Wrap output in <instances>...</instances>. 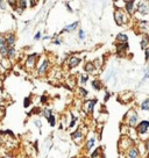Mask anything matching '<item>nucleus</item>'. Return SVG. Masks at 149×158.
<instances>
[{
	"label": "nucleus",
	"mask_w": 149,
	"mask_h": 158,
	"mask_svg": "<svg viewBox=\"0 0 149 158\" xmlns=\"http://www.w3.org/2000/svg\"><path fill=\"white\" fill-rule=\"evenodd\" d=\"M135 1H124V8L126 9V13L128 15H132L135 9Z\"/></svg>",
	"instance_id": "f8f14e48"
},
{
	"label": "nucleus",
	"mask_w": 149,
	"mask_h": 158,
	"mask_svg": "<svg viewBox=\"0 0 149 158\" xmlns=\"http://www.w3.org/2000/svg\"><path fill=\"white\" fill-rule=\"evenodd\" d=\"M65 6H67V9H68L69 12H72V11H74V9H72V7L70 6V4H69V2H65Z\"/></svg>",
	"instance_id": "ea45409f"
},
{
	"label": "nucleus",
	"mask_w": 149,
	"mask_h": 158,
	"mask_svg": "<svg viewBox=\"0 0 149 158\" xmlns=\"http://www.w3.org/2000/svg\"><path fill=\"white\" fill-rule=\"evenodd\" d=\"M136 12L141 15H148L149 14V2L148 1H140L136 6Z\"/></svg>",
	"instance_id": "0eeeda50"
},
{
	"label": "nucleus",
	"mask_w": 149,
	"mask_h": 158,
	"mask_svg": "<svg viewBox=\"0 0 149 158\" xmlns=\"http://www.w3.org/2000/svg\"><path fill=\"white\" fill-rule=\"evenodd\" d=\"M128 48H129V45H128V43L126 42V43H118L116 44V52H118V55H122V54H125L127 50H128Z\"/></svg>",
	"instance_id": "2eb2a0df"
},
{
	"label": "nucleus",
	"mask_w": 149,
	"mask_h": 158,
	"mask_svg": "<svg viewBox=\"0 0 149 158\" xmlns=\"http://www.w3.org/2000/svg\"><path fill=\"white\" fill-rule=\"evenodd\" d=\"M94 144H95V138L94 137L89 138L88 142H86V144H85V150L86 151H91L93 148H94Z\"/></svg>",
	"instance_id": "412c9836"
},
{
	"label": "nucleus",
	"mask_w": 149,
	"mask_h": 158,
	"mask_svg": "<svg viewBox=\"0 0 149 158\" xmlns=\"http://www.w3.org/2000/svg\"><path fill=\"white\" fill-rule=\"evenodd\" d=\"M97 102H98V99H89V100H86L85 102H84V105H83V109L85 111V113L86 114H92L93 111H94V106L97 105Z\"/></svg>",
	"instance_id": "20e7f679"
},
{
	"label": "nucleus",
	"mask_w": 149,
	"mask_h": 158,
	"mask_svg": "<svg viewBox=\"0 0 149 158\" xmlns=\"http://www.w3.org/2000/svg\"><path fill=\"white\" fill-rule=\"evenodd\" d=\"M6 36V43H7V47L8 48H14V45H15V34L14 33H8L7 35H5Z\"/></svg>",
	"instance_id": "ddd939ff"
},
{
	"label": "nucleus",
	"mask_w": 149,
	"mask_h": 158,
	"mask_svg": "<svg viewBox=\"0 0 149 158\" xmlns=\"http://www.w3.org/2000/svg\"><path fill=\"white\" fill-rule=\"evenodd\" d=\"M89 78H90V75H88V73H82V75H79V83H80L82 85H85V84L88 83Z\"/></svg>",
	"instance_id": "5701e85b"
},
{
	"label": "nucleus",
	"mask_w": 149,
	"mask_h": 158,
	"mask_svg": "<svg viewBox=\"0 0 149 158\" xmlns=\"http://www.w3.org/2000/svg\"><path fill=\"white\" fill-rule=\"evenodd\" d=\"M82 59L77 56H70L69 58L67 59V65H68V69L69 70H72L74 68H77L79 64H80Z\"/></svg>",
	"instance_id": "1a4fd4ad"
},
{
	"label": "nucleus",
	"mask_w": 149,
	"mask_h": 158,
	"mask_svg": "<svg viewBox=\"0 0 149 158\" xmlns=\"http://www.w3.org/2000/svg\"><path fill=\"white\" fill-rule=\"evenodd\" d=\"M7 54H8V47L6 43V36L0 34V55L5 58L7 57Z\"/></svg>",
	"instance_id": "6e6552de"
},
{
	"label": "nucleus",
	"mask_w": 149,
	"mask_h": 158,
	"mask_svg": "<svg viewBox=\"0 0 149 158\" xmlns=\"http://www.w3.org/2000/svg\"><path fill=\"white\" fill-rule=\"evenodd\" d=\"M71 115H72V114H71ZM77 121H78V118L72 115V118H71V121H70V123H69V128H74V126H76V123H77Z\"/></svg>",
	"instance_id": "7c9ffc66"
},
{
	"label": "nucleus",
	"mask_w": 149,
	"mask_h": 158,
	"mask_svg": "<svg viewBox=\"0 0 149 158\" xmlns=\"http://www.w3.org/2000/svg\"><path fill=\"white\" fill-rule=\"evenodd\" d=\"M47 101H48V98H47L46 96H42V97H41V102H42V103H46Z\"/></svg>",
	"instance_id": "a19ab883"
},
{
	"label": "nucleus",
	"mask_w": 149,
	"mask_h": 158,
	"mask_svg": "<svg viewBox=\"0 0 149 158\" xmlns=\"http://www.w3.org/2000/svg\"><path fill=\"white\" fill-rule=\"evenodd\" d=\"M53 115V111H51V108H46L44 111H43V116L46 119H48L49 116H51Z\"/></svg>",
	"instance_id": "c756f323"
},
{
	"label": "nucleus",
	"mask_w": 149,
	"mask_h": 158,
	"mask_svg": "<svg viewBox=\"0 0 149 158\" xmlns=\"http://www.w3.org/2000/svg\"><path fill=\"white\" fill-rule=\"evenodd\" d=\"M84 71L88 73V75H92V73H95L97 71V68L94 65V63L92 62H86L84 64Z\"/></svg>",
	"instance_id": "4468645a"
},
{
	"label": "nucleus",
	"mask_w": 149,
	"mask_h": 158,
	"mask_svg": "<svg viewBox=\"0 0 149 158\" xmlns=\"http://www.w3.org/2000/svg\"><path fill=\"white\" fill-rule=\"evenodd\" d=\"M114 21H115V23L119 27L125 26V23L127 22V15H126V13L122 9H120V8L115 9L114 11Z\"/></svg>",
	"instance_id": "f03ea898"
},
{
	"label": "nucleus",
	"mask_w": 149,
	"mask_h": 158,
	"mask_svg": "<svg viewBox=\"0 0 149 158\" xmlns=\"http://www.w3.org/2000/svg\"><path fill=\"white\" fill-rule=\"evenodd\" d=\"M100 155H101V149H100V148H98V149H95L92 154H91L90 158H99L100 157Z\"/></svg>",
	"instance_id": "c85d7f7f"
},
{
	"label": "nucleus",
	"mask_w": 149,
	"mask_h": 158,
	"mask_svg": "<svg viewBox=\"0 0 149 158\" xmlns=\"http://www.w3.org/2000/svg\"><path fill=\"white\" fill-rule=\"evenodd\" d=\"M140 108H141L142 111H149V98L145 99V100L141 102Z\"/></svg>",
	"instance_id": "b1692460"
},
{
	"label": "nucleus",
	"mask_w": 149,
	"mask_h": 158,
	"mask_svg": "<svg viewBox=\"0 0 149 158\" xmlns=\"http://www.w3.org/2000/svg\"><path fill=\"white\" fill-rule=\"evenodd\" d=\"M125 120H126V124L129 127L130 129H134L137 126V121H139V114L135 109H129L126 114H125Z\"/></svg>",
	"instance_id": "f257e3e1"
},
{
	"label": "nucleus",
	"mask_w": 149,
	"mask_h": 158,
	"mask_svg": "<svg viewBox=\"0 0 149 158\" xmlns=\"http://www.w3.org/2000/svg\"><path fill=\"white\" fill-rule=\"evenodd\" d=\"M41 37H42V34H41V32H37L36 35L34 36V40H35V41H38V40H41Z\"/></svg>",
	"instance_id": "58836bf2"
},
{
	"label": "nucleus",
	"mask_w": 149,
	"mask_h": 158,
	"mask_svg": "<svg viewBox=\"0 0 149 158\" xmlns=\"http://www.w3.org/2000/svg\"><path fill=\"white\" fill-rule=\"evenodd\" d=\"M126 157L127 158H140V152L137 147H130L129 149L126 151Z\"/></svg>",
	"instance_id": "9b49d317"
},
{
	"label": "nucleus",
	"mask_w": 149,
	"mask_h": 158,
	"mask_svg": "<svg viewBox=\"0 0 149 158\" xmlns=\"http://www.w3.org/2000/svg\"><path fill=\"white\" fill-rule=\"evenodd\" d=\"M148 78H149V66L146 69V71H145V76H143V78L141 80V83H145Z\"/></svg>",
	"instance_id": "f704fd0d"
},
{
	"label": "nucleus",
	"mask_w": 149,
	"mask_h": 158,
	"mask_svg": "<svg viewBox=\"0 0 149 158\" xmlns=\"http://www.w3.org/2000/svg\"><path fill=\"white\" fill-rule=\"evenodd\" d=\"M36 57H37L36 54H32V55H29L27 57L26 63H25V68H26L27 71H32L35 68V65H36Z\"/></svg>",
	"instance_id": "423d86ee"
},
{
	"label": "nucleus",
	"mask_w": 149,
	"mask_h": 158,
	"mask_svg": "<svg viewBox=\"0 0 149 158\" xmlns=\"http://www.w3.org/2000/svg\"><path fill=\"white\" fill-rule=\"evenodd\" d=\"M143 147H145V152L149 155V139H146L143 142Z\"/></svg>",
	"instance_id": "72a5a7b5"
},
{
	"label": "nucleus",
	"mask_w": 149,
	"mask_h": 158,
	"mask_svg": "<svg viewBox=\"0 0 149 158\" xmlns=\"http://www.w3.org/2000/svg\"><path fill=\"white\" fill-rule=\"evenodd\" d=\"M27 1H17V7L15 9L19 12V14H21L26 8H27Z\"/></svg>",
	"instance_id": "aec40b11"
},
{
	"label": "nucleus",
	"mask_w": 149,
	"mask_h": 158,
	"mask_svg": "<svg viewBox=\"0 0 149 158\" xmlns=\"http://www.w3.org/2000/svg\"><path fill=\"white\" fill-rule=\"evenodd\" d=\"M17 55V50L15 48H8V54H7V58L8 59H12L15 57Z\"/></svg>",
	"instance_id": "393cba45"
},
{
	"label": "nucleus",
	"mask_w": 149,
	"mask_h": 158,
	"mask_svg": "<svg viewBox=\"0 0 149 158\" xmlns=\"http://www.w3.org/2000/svg\"><path fill=\"white\" fill-rule=\"evenodd\" d=\"M78 94L80 96V97H83V98H85L88 94H89V91L86 90V88H84V87H82V86H79L78 87Z\"/></svg>",
	"instance_id": "a878e982"
},
{
	"label": "nucleus",
	"mask_w": 149,
	"mask_h": 158,
	"mask_svg": "<svg viewBox=\"0 0 149 158\" xmlns=\"http://www.w3.org/2000/svg\"><path fill=\"white\" fill-rule=\"evenodd\" d=\"M49 68H50V62H49V59L43 58V60L41 62V64H40L38 68H37V75H38V76L46 75V73L48 72Z\"/></svg>",
	"instance_id": "39448f33"
},
{
	"label": "nucleus",
	"mask_w": 149,
	"mask_h": 158,
	"mask_svg": "<svg viewBox=\"0 0 149 158\" xmlns=\"http://www.w3.org/2000/svg\"><path fill=\"white\" fill-rule=\"evenodd\" d=\"M34 123H35V126H36L38 129H41V128H42V121H41V120H35V121H34Z\"/></svg>",
	"instance_id": "e433bc0d"
},
{
	"label": "nucleus",
	"mask_w": 149,
	"mask_h": 158,
	"mask_svg": "<svg viewBox=\"0 0 149 158\" xmlns=\"http://www.w3.org/2000/svg\"><path fill=\"white\" fill-rule=\"evenodd\" d=\"M110 98H111V93H110V92H106L105 96H104V101L107 102V101L110 100Z\"/></svg>",
	"instance_id": "4c0bfd02"
},
{
	"label": "nucleus",
	"mask_w": 149,
	"mask_h": 158,
	"mask_svg": "<svg viewBox=\"0 0 149 158\" xmlns=\"http://www.w3.org/2000/svg\"><path fill=\"white\" fill-rule=\"evenodd\" d=\"M30 103H32V100H30V98H25L23 99V107L25 108H28L29 106H30Z\"/></svg>",
	"instance_id": "2f4dec72"
},
{
	"label": "nucleus",
	"mask_w": 149,
	"mask_h": 158,
	"mask_svg": "<svg viewBox=\"0 0 149 158\" xmlns=\"http://www.w3.org/2000/svg\"><path fill=\"white\" fill-rule=\"evenodd\" d=\"M115 40L119 42V43H126L128 41V35L125 34V33H120L115 36Z\"/></svg>",
	"instance_id": "4be33fe9"
},
{
	"label": "nucleus",
	"mask_w": 149,
	"mask_h": 158,
	"mask_svg": "<svg viewBox=\"0 0 149 158\" xmlns=\"http://www.w3.org/2000/svg\"><path fill=\"white\" fill-rule=\"evenodd\" d=\"M91 86H92L93 90H95V91L103 90V83H101V80H99L98 78H94L91 81Z\"/></svg>",
	"instance_id": "f3484780"
},
{
	"label": "nucleus",
	"mask_w": 149,
	"mask_h": 158,
	"mask_svg": "<svg viewBox=\"0 0 149 158\" xmlns=\"http://www.w3.org/2000/svg\"><path fill=\"white\" fill-rule=\"evenodd\" d=\"M137 27H139V29H140V32H141V33L146 34L145 32H147V30L149 29V22H148V21L142 20V21H140V22H139Z\"/></svg>",
	"instance_id": "a211bd4d"
},
{
	"label": "nucleus",
	"mask_w": 149,
	"mask_h": 158,
	"mask_svg": "<svg viewBox=\"0 0 149 158\" xmlns=\"http://www.w3.org/2000/svg\"><path fill=\"white\" fill-rule=\"evenodd\" d=\"M83 138H84V134H83V131H82L79 128L71 134V139L74 141L76 144H79V143L83 141Z\"/></svg>",
	"instance_id": "9d476101"
},
{
	"label": "nucleus",
	"mask_w": 149,
	"mask_h": 158,
	"mask_svg": "<svg viewBox=\"0 0 149 158\" xmlns=\"http://www.w3.org/2000/svg\"><path fill=\"white\" fill-rule=\"evenodd\" d=\"M135 130H136V134L137 135H147L149 133V121L147 120H143L141 122L137 123V126L135 127Z\"/></svg>",
	"instance_id": "7ed1b4c3"
},
{
	"label": "nucleus",
	"mask_w": 149,
	"mask_h": 158,
	"mask_svg": "<svg viewBox=\"0 0 149 158\" xmlns=\"http://www.w3.org/2000/svg\"><path fill=\"white\" fill-rule=\"evenodd\" d=\"M145 60H146V62L149 60V47L145 49Z\"/></svg>",
	"instance_id": "c9c22d12"
},
{
	"label": "nucleus",
	"mask_w": 149,
	"mask_h": 158,
	"mask_svg": "<svg viewBox=\"0 0 149 158\" xmlns=\"http://www.w3.org/2000/svg\"><path fill=\"white\" fill-rule=\"evenodd\" d=\"M29 4L32 5V7H34V5H36V1H30Z\"/></svg>",
	"instance_id": "79ce46f5"
},
{
	"label": "nucleus",
	"mask_w": 149,
	"mask_h": 158,
	"mask_svg": "<svg viewBox=\"0 0 149 158\" xmlns=\"http://www.w3.org/2000/svg\"><path fill=\"white\" fill-rule=\"evenodd\" d=\"M78 37H79V40H85L86 35H85V32L83 29H79L78 30Z\"/></svg>",
	"instance_id": "473e14b6"
},
{
	"label": "nucleus",
	"mask_w": 149,
	"mask_h": 158,
	"mask_svg": "<svg viewBox=\"0 0 149 158\" xmlns=\"http://www.w3.org/2000/svg\"><path fill=\"white\" fill-rule=\"evenodd\" d=\"M1 65L5 69H8V68H11V60L7 58V57H5V58H2V60H1Z\"/></svg>",
	"instance_id": "bb28decb"
},
{
	"label": "nucleus",
	"mask_w": 149,
	"mask_h": 158,
	"mask_svg": "<svg viewBox=\"0 0 149 158\" xmlns=\"http://www.w3.org/2000/svg\"><path fill=\"white\" fill-rule=\"evenodd\" d=\"M78 24H79L78 21H74V23H71V24H67V26L63 28V30H61V33H58V34H62V33H70V32L74 30V29L78 27Z\"/></svg>",
	"instance_id": "dca6fc26"
},
{
	"label": "nucleus",
	"mask_w": 149,
	"mask_h": 158,
	"mask_svg": "<svg viewBox=\"0 0 149 158\" xmlns=\"http://www.w3.org/2000/svg\"><path fill=\"white\" fill-rule=\"evenodd\" d=\"M140 47H141L142 50H145L146 48H148L149 47V35L148 34H143L142 40H141V42H140Z\"/></svg>",
	"instance_id": "6ab92c4d"
},
{
	"label": "nucleus",
	"mask_w": 149,
	"mask_h": 158,
	"mask_svg": "<svg viewBox=\"0 0 149 158\" xmlns=\"http://www.w3.org/2000/svg\"><path fill=\"white\" fill-rule=\"evenodd\" d=\"M47 121H48V123H49V126L50 127H55L56 126V116L53 114L51 116H49V118L47 119Z\"/></svg>",
	"instance_id": "cd10ccee"
}]
</instances>
